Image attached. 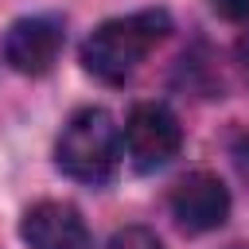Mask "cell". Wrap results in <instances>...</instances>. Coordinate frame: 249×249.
<instances>
[{"label": "cell", "mask_w": 249, "mask_h": 249, "mask_svg": "<svg viewBox=\"0 0 249 249\" xmlns=\"http://www.w3.org/2000/svg\"><path fill=\"white\" fill-rule=\"evenodd\" d=\"M171 31V16L163 8H140V12H128V16H117V19H105L101 27H93L82 43V66L117 86L124 78L136 74V66L167 39Z\"/></svg>", "instance_id": "obj_1"}, {"label": "cell", "mask_w": 249, "mask_h": 249, "mask_svg": "<svg viewBox=\"0 0 249 249\" xmlns=\"http://www.w3.org/2000/svg\"><path fill=\"white\" fill-rule=\"evenodd\" d=\"M117 160H121V132L105 109L86 105L62 124L58 144H54V163L70 179L105 183L117 171Z\"/></svg>", "instance_id": "obj_2"}, {"label": "cell", "mask_w": 249, "mask_h": 249, "mask_svg": "<svg viewBox=\"0 0 249 249\" xmlns=\"http://www.w3.org/2000/svg\"><path fill=\"white\" fill-rule=\"evenodd\" d=\"M183 144V128L179 117L160 105V101H140L132 105L128 121H124V148L136 171H156L163 163H171L179 156Z\"/></svg>", "instance_id": "obj_3"}, {"label": "cell", "mask_w": 249, "mask_h": 249, "mask_svg": "<svg viewBox=\"0 0 249 249\" xmlns=\"http://www.w3.org/2000/svg\"><path fill=\"white\" fill-rule=\"evenodd\" d=\"M167 206L183 233H210L230 218V191L214 171H187L175 179Z\"/></svg>", "instance_id": "obj_4"}, {"label": "cell", "mask_w": 249, "mask_h": 249, "mask_svg": "<svg viewBox=\"0 0 249 249\" xmlns=\"http://www.w3.org/2000/svg\"><path fill=\"white\" fill-rule=\"evenodd\" d=\"M62 39H66L62 19H54V16H23L4 35V62L16 74L39 78L58 62Z\"/></svg>", "instance_id": "obj_5"}, {"label": "cell", "mask_w": 249, "mask_h": 249, "mask_svg": "<svg viewBox=\"0 0 249 249\" xmlns=\"http://www.w3.org/2000/svg\"><path fill=\"white\" fill-rule=\"evenodd\" d=\"M19 233L31 249H89V226L78 214V206L58 202V198H43L35 202L23 222Z\"/></svg>", "instance_id": "obj_6"}, {"label": "cell", "mask_w": 249, "mask_h": 249, "mask_svg": "<svg viewBox=\"0 0 249 249\" xmlns=\"http://www.w3.org/2000/svg\"><path fill=\"white\" fill-rule=\"evenodd\" d=\"M105 249H163V245H160V237H156L152 230H144V226H124V230H117V233L109 237Z\"/></svg>", "instance_id": "obj_7"}, {"label": "cell", "mask_w": 249, "mask_h": 249, "mask_svg": "<svg viewBox=\"0 0 249 249\" xmlns=\"http://www.w3.org/2000/svg\"><path fill=\"white\" fill-rule=\"evenodd\" d=\"M210 8L230 23H245L249 19V0H210Z\"/></svg>", "instance_id": "obj_8"}, {"label": "cell", "mask_w": 249, "mask_h": 249, "mask_svg": "<svg viewBox=\"0 0 249 249\" xmlns=\"http://www.w3.org/2000/svg\"><path fill=\"white\" fill-rule=\"evenodd\" d=\"M237 58H241V70H245V78H249V31H245L241 43H237Z\"/></svg>", "instance_id": "obj_9"}]
</instances>
